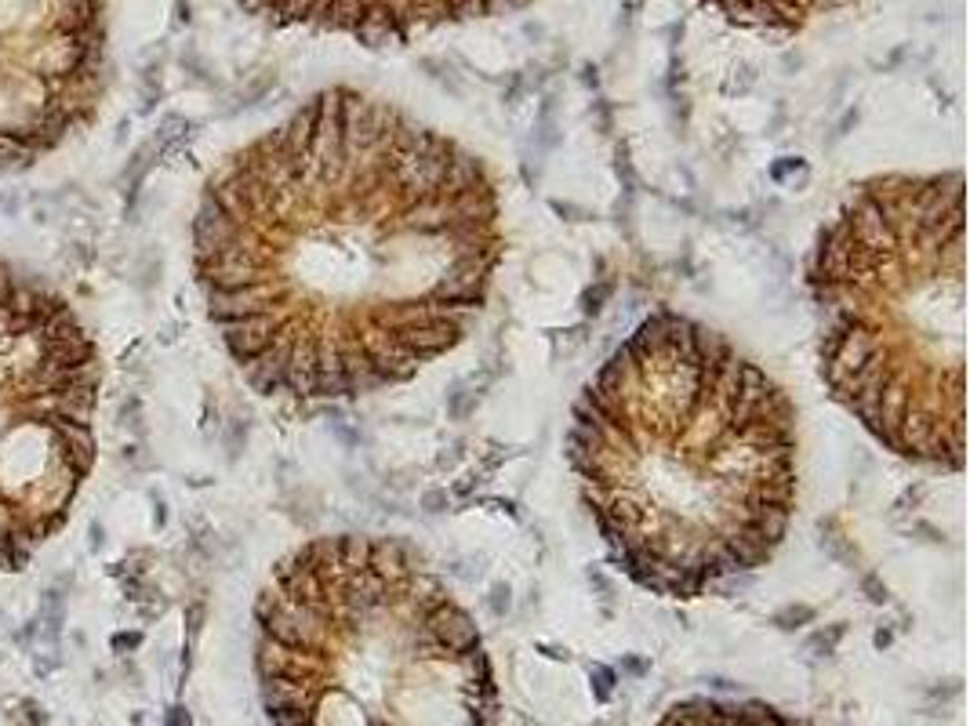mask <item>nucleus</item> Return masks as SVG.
Returning a JSON list of instances; mask_svg holds the SVG:
<instances>
[{
	"instance_id": "1a4fd4ad",
	"label": "nucleus",
	"mask_w": 970,
	"mask_h": 726,
	"mask_svg": "<svg viewBox=\"0 0 970 726\" xmlns=\"http://www.w3.org/2000/svg\"><path fill=\"white\" fill-rule=\"evenodd\" d=\"M589 679H592V690H596L600 701H607V697L614 694V672H610L607 665H592V668H589Z\"/></svg>"
},
{
	"instance_id": "9d476101",
	"label": "nucleus",
	"mask_w": 970,
	"mask_h": 726,
	"mask_svg": "<svg viewBox=\"0 0 970 726\" xmlns=\"http://www.w3.org/2000/svg\"><path fill=\"white\" fill-rule=\"evenodd\" d=\"M142 643L138 632H124V635H113V651H135Z\"/></svg>"
},
{
	"instance_id": "39448f33",
	"label": "nucleus",
	"mask_w": 970,
	"mask_h": 726,
	"mask_svg": "<svg viewBox=\"0 0 970 726\" xmlns=\"http://www.w3.org/2000/svg\"><path fill=\"white\" fill-rule=\"evenodd\" d=\"M99 349L80 316L0 261V574L62 530L95 465Z\"/></svg>"
},
{
	"instance_id": "f03ea898",
	"label": "nucleus",
	"mask_w": 970,
	"mask_h": 726,
	"mask_svg": "<svg viewBox=\"0 0 970 726\" xmlns=\"http://www.w3.org/2000/svg\"><path fill=\"white\" fill-rule=\"evenodd\" d=\"M582 501L629 581L698 599L763 567L796 509V411L698 320L651 313L571 418Z\"/></svg>"
},
{
	"instance_id": "9b49d317",
	"label": "nucleus",
	"mask_w": 970,
	"mask_h": 726,
	"mask_svg": "<svg viewBox=\"0 0 970 726\" xmlns=\"http://www.w3.org/2000/svg\"><path fill=\"white\" fill-rule=\"evenodd\" d=\"M804 617H811V610H788V614L778 617V624L781 628H792V621H804Z\"/></svg>"
},
{
	"instance_id": "6e6552de",
	"label": "nucleus",
	"mask_w": 970,
	"mask_h": 726,
	"mask_svg": "<svg viewBox=\"0 0 970 726\" xmlns=\"http://www.w3.org/2000/svg\"><path fill=\"white\" fill-rule=\"evenodd\" d=\"M701 8H713L724 19L745 26V30H767V33H796L811 26L814 19L850 4V0H698Z\"/></svg>"
},
{
	"instance_id": "f257e3e1",
	"label": "nucleus",
	"mask_w": 970,
	"mask_h": 726,
	"mask_svg": "<svg viewBox=\"0 0 970 726\" xmlns=\"http://www.w3.org/2000/svg\"><path fill=\"white\" fill-rule=\"evenodd\" d=\"M505 254L487 167L352 87L313 95L208 182V316L262 396L349 400L455 349Z\"/></svg>"
},
{
	"instance_id": "423d86ee",
	"label": "nucleus",
	"mask_w": 970,
	"mask_h": 726,
	"mask_svg": "<svg viewBox=\"0 0 970 726\" xmlns=\"http://www.w3.org/2000/svg\"><path fill=\"white\" fill-rule=\"evenodd\" d=\"M102 91L106 0H0V174L62 146Z\"/></svg>"
},
{
	"instance_id": "7ed1b4c3",
	"label": "nucleus",
	"mask_w": 970,
	"mask_h": 726,
	"mask_svg": "<svg viewBox=\"0 0 970 726\" xmlns=\"http://www.w3.org/2000/svg\"><path fill=\"white\" fill-rule=\"evenodd\" d=\"M254 621L273 726H494L473 617L396 541L302 544L262 589Z\"/></svg>"
},
{
	"instance_id": "f8f14e48",
	"label": "nucleus",
	"mask_w": 970,
	"mask_h": 726,
	"mask_svg": "<svg viewBox=\"0 0 970 726\" xmlns=\"http://www.w3.org/2000/svg\"><path fill=\"white\" fill-rule=\"evenodd\" d=\"M167 726H190L186 708H171V712H167Z\"/></svg>"
},
{
	"instance_id": "0eeeda50",
	"label": "nucleus",
	"mask_w": 970,
	"mask_h": 726,
	"mask_svg": "<svg viewBox=\"0 0 970 726\" xmlns=\"http://www.w3.org/2000/svg\"><path fill=\"white\" fill-rule=\"evenodd\" d=\"M240 4L277 26H306L364 44H389L448 22L516 8L520 0H240Z\"/></svg>"
},
{
	"instance_id": "ddd939ff",
	"label": "nucleus",
	"mask_w": 970,
	"mask_h": 726,
	"mask_svg": "<svg viewBox=\"0 0 970 726\" xmlns=\"http://www.w3.org/2000/svg\"><path fill=\"white\" fill-rule=\"evenodd\" d=\"M626 668H629V672H636V676H640V672H644V668H647V665H644V661H636V658H629V661H626Z\"/></svg>"
},
{
	"instance_id": "20e7f679",
	"label": "nucleus",
	"mask_w": 970,
	"mask_h": 726,
	"mask_svg": "<svg viewBox=\"0 0 970 726\" xmlns=\"http://www.w3.org/2000/svg\"><path fill=\"white\" fill-rule=\"evenodd\" d=\"M832 400L898 458L963 465V178H872L811 258Z\"/></svg>"
}]
</instances>
